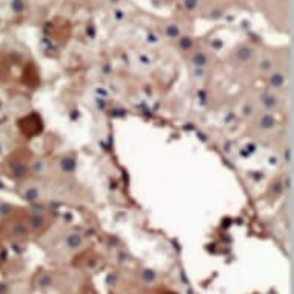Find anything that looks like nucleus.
<instances>
[{"mask_svg": "<svg viewBox=\"0 0 294 294\" xmlns=\"http://www.w3.org/2000/svg\"><path fill=\"white\" fill-rule=\"evenodd\" d=\"M193 62H194L196 65H199V66H203V65H207V62H208V56H207L203 51H196L194 56H193Z\"/></svg>", "mask_w": 294, "mask_h": 294, "instance_id": "f257e3e1", "label": "nucleus"}, {"mask_svg": "<svg viewBox=\"0 0 294 294\" xmlns=\"http://www.w3.org/2000/svg\"><path fill=\"white\" fill-rule=\"evenodd\" d=\"M16 294H19V292H16Z\"/></svg>", "mask_w": 294, "mask_h": 294, "instance_id": "7ed1b4c3", "label": "nucleus"}, {"mask_svg": "<svg viewBox=\"0 0 294 294\" xmlns=\"http://www.w3.org/2000/svg\"><path fill=\"white\" fill-rule=\"evenodd\" d=\"M165 34L168 37H179L180 36V30H179V27L176 24H168L165 27Z\"/></svg>", "mask_w": 294, "mask_h": 294, "instance_id": "f03ea898", "label": "nucleus"}]
</instances>
